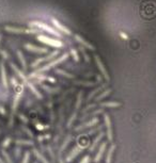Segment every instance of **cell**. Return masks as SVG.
Here are the masks:
<instances>
[{
    "label": "cell",
    "instance_id": "obj_4",
    "mask_svg": "<svg viewBox=\"0 0 156 163\" xmlns=\"http://www.w3.org/2000/svg\"><path fill=\"white\" fill-rule=\"evenodd\" d=\"M68 52H65V53H63V55H61L60 58H57V59H55L53 62H49V63H47L46 65H44L43 67H41V68H39V70H37V73H40L41 74L42 71H46V70H49L50 68H53V67H55L56 65H58V64H61L62 62H64L66 59L68 58Z\"/></svg>",
    "mask_w": 156,
    "mask_h": 163
},
{
    "label": "cell",
    "instance_id": "obj_35",
    "mask_svg": "<svg viewBox=\"0 0 156 163\" xmlns=\"http://www.w3.org/2000/svg\"><path fill=\"white\" fill-rule=\"evenodd\" d=\"M120 36L123 37V39H125V40H128V36L124 32H120Z\"/></svg>",
    "mask_w": 156,
    "mask_h": 163
},
{
    "label": "cell",
    "instance_id": "obj_5",
    "mask_svg": "<svg viewBox=\"0 0 156 163\" xmlns=\"http://www.w3.org/2000/svg\"><path fill=\"white\" fill-rule=\"evenodd\" d=\"M58 55H59V49H57V50H55V51H53V52H50L49 55H47V57L39 58V59H37L32 64H31V67L35 68V67H37V66H39L41 63H44V62H46V61H50V60H53Z\"/></svg>",
    "mask_w": 156,
    "mask_h": 163
},
{
    "label": "cell",
    "instance_id": "obj_10",
    "mask_svg": "<svg viewBox=\"0 0 156 163\" xmlns=\"http://www.w3.org/2000/svg\"><path fill=\"white\" fill-rule=\"evenodd\" d=\"M104 120H105V125L107 127V137L108 140L110 142H112L113 140V135H112V126H111V120L108 114H104Z\"/></svg>",
    "mask_w": 156,
    "mask_h": 163
},
{
    "label": "cell",
    "instance_id": "obj_20",
    "mask_svg": "<svg viewBox=\"0 0 156 163\" xmlns=\"http://www.w3.org/2000/svg\"><path fill=\"white\" fill-rule=\"evenodd\" d=\"M16 55H17V57H18V60L21 61V66H23L24 70H27V63H26V60H25V57H24L23 52H21V50H17Z\"/></svg>",
    "mask_w": 156,
    "mask_h": 163
},
{
    "label": "cell",
    "instance_id": "obj_25",
    "mask_svg": "<svg viewBox=\"0 0 156 163\" xmlns=\"http://www.w3.org/2000/svg\"><path fill=\"white\" fill-rule=\"evenodd\" d=\"M42 89H44V90L46 91V92H48V93H57V92H59L60 91V89L59 88H49V86H47V85H42Z\"/></svg>",
    "mask_w": 156,
    "mask_h": 163
},
{
    "label": "cell",
    "instance_id": "obj_26",
    "mask_svg": "<svg viewBox=\"0 0 156 163\" xmlns=\"http://www.w3.org/2000/svg\"><path fill=\"white\" fill-rule=\"evenodd\" d=\"M110 93H111V89H107V90L105 91V92H104L103 94H101V95H99V96H97V97H96V100L103 99V98H105V97H106V96H108Z\"/></svg>",
    "mask_w": 156,
    "mask_h": 163
},
{
    "label": "cell",
    "instance_id": "obj_8",
    "mask_svg": "<svg viewBox=\"0 0 156 163\" xmlns=\"http://www.w3.org/2000/svg\"><path fill=\"white\" fill-rule=\"evenodd\" d=\"M52 24L53 25V27H55V28L57 29L60 33H64V34H66V35H72V31H71L68 27L64 26L63 24L60 23L58 19L52 18Z\"/></svg>",
    "mask_w": 156,
    "mask_h": 163
},
{
    "label": "cell",
    "instance_id": "obj_40",
    "mask_svg": "<svg viewBox=\"0 0 156 163\" xmlns=\"http://www.w3.org/2000/svg\"><path fill=\"white\" fill-rule=\"evenodd\" d=\"M59 162H60V163H63V162H62V159H61V158H59Z\"/></svg>",
    "mask_w": 156,
    "mask_h": 163
},
{
    "label": "cell",
    "instance_id": "obj_42",
    "mask_svg": "<svg viewBox=\"0 0 156 163\" xmlns=\"http://www.w3.org/2000/svg\"><path fill=\"white\" fill-rule=\"evenodd\" d=\"M1 37H2V35H1V34H0V42H1Z\"/></svg>",
    "mask_w": 156,
    "mask_h": 163
},
{
    "label": "cell",
    "instance_id": "obj_29",
    "mask_svg": "<svg viewBox=\"0 0 156 163\" xmlns=\"http://www.w3.org/2000/svg\"><path fill=\"white\" fill-rule=\"evenodd\" d=\"M71 55H73V58H74V60L75 61H79V57H78V53H77V51H76V49H74V48H71Z\"/></svg>",
    "mask_w": 156,
    "mask_h": 163
},
{
    "label": "cell",
    "instance_id": "obj_36",
    "mask_svg": "<svg viewBox=\"0 0 156 163\" xmlns=\"http://www.w3.org/2000/svg\"><path fill=\"white\" fill-rule=\"evenodd\" d=\"M10 142H11V139H6V141H4V143H3V146H4V147L8 146V145L10 144Z\"/></svg>",
    "mask_w": 156,
    "mask_h": 163
},
{
    "label": "cell",
    "instance_id": "obj_14",
    "mask_svg": "<svg viewBox=\"0 0 156 163\" xmlns=\"http://www.w3.org/2000/svg\"><path fill=\"white\" fill-rule=\"evenodd\" d=\"M106 146H107V142H103L101 144V146H99V151H97L96 156H95L94 162H96V163L99 162V160H101L102 157L104 156L105 150H106Z\"/></svg>",
    "mask_w": 156,
    "mask_h": 163
},
{
    "label": "cell",
    "instance_id": "obj_3",
    "mask_svg": "<svg viewBox=\"0 0 156 163\" xmlns=\"http://www.w3.org/2000/svg\"><path fill=\"white\" fill-rule=\"evenodd\" d=\"M4 30L8 31L10 33H15V34H33V33H41L42 31L37 28H29V29H24V28H15V27H10L6 26L4 27Z\"/></svg>",
    "mask_w": 156,
    "mask_h": 163
},
{
    "label": "cell",
    "instance_id": "obj_27",
    "mask_svg": "<svg viewBox=\"0 0 156 163\" xmlns=\"http://www.w3.org/2000/svg\"><path fill=\"white\" fill-rule=\"evenodd\" d=\"M84 49H86V48H84V47H82V46L79 47V50L82 52V55H84V59H86V61L89 63V62H90V58H89V55H87V52L84 51Z\"/></svg>",
    "mask_w": 156,
    "mask_h": 163
},
{
    "label": "cell",
    "instance_id": "obj_39",
    "mask_svg": "<svg viewBox=\"0 0 156 163\" xmlns=\"http://www.w3.org/2000/svg\"><path fill=\"white\" fill-rule=\"evenodd\" d=\"M48 81H52V82H56V79L55 78H53V77H48Z\"/></svg>",
    "mask_w": 156,
    "mask_h": 163
},
{
    "label": "cell",
    "instance_id": "obj_38",
    "mask_svg": "<svg viewBox=\"0 0 156 163\" xmlns=\"http://www.w3.org/2000/svg\"><path fill=\"white\" fill-rule=\"evenodd\" d=\"M15 156H16L17 158L19 157V148H17V149H15Z\"/></svg>",
    "mask_w": 156,
    "mask_h": 163
},
{
    "label": "cell",
    "instance_id": "obj_16",
    "mask_svg": "<svg viewBox=\"0 0 156 163\" xmlns=\"http://www.w3.org/2000/svg\"><path fill=\"white\" fill-rule=\"evenodd\" d=\"M10 66H11V68H12V70H14L15 73H16V75L18 76V77L21 78V80H23V81H24V83H25V84H27V83H28V82H29V80L27 79V78H26V76L24 75V73H23V71H21V70H19L18 68L16 67V65H15V64H13V63H10Z\"/></svg>",
    "mask_w": 156,
    "mask_h": 163
},
{
    "label": "cell",
    "instance_id": "obj_30",
    "mask_svg": "<svg viewBox=\"0 0 156 163\" xmlns=\"http://www.w3.org/2000/svg\"><path fill=\"white\" fill-rule=\"evenodd\" d=\"M29 159H30V153L27 151V153H25V156H24V159L21 163H29Z\"/></svg>",
    "mask_w": 156,
    "mask_h": 163
},
{
    "label": "cell",
    "instance_id": "obj_17",
    "mask_svg": "<svg viewBox=\"0 0 156 163\" xmlns=\"http://www.w3.org/2000/svg\"><path fill=\"white\" fill-rule=\"evenodd\" d=\"M0 70H1V79H2V84L6 89H8V79H6V67H4L3 62H0Z\"/></svg>",
    "mask_w": 156,
    "mask_h": 163
},
{
    "label": "cell",
    "instance_id": "obj_19",
    "mask_svg": "<svg viewBox=\"0 0 156 163\" xmlns=\"http://www.w3.org/2000/svg\"><path fill=\"white\" fill-rule=\"evenodd\" d=\"M27 86H28V88L30 89V90H31V92H32L33 94H34V95H35V97H37V98H39V99H41V98H43V96H42V94L40 93L39 91L37 90V89H35V86L32 84V82H30V81H29L28 83H27Z\"/></svg>",
    "mask_w": 156,
    "mask_h": 163
},
{
    "label": "cell",
    "instance_id": "obj_12",
    "mask_svg": "<svg viewBox=\"0 0 156 163\" xmlns=\"http://www.w3.org/2000/svg\"><path fill=\"white\" fill-rule=\"evenodd\" d=\"M74 39H75V41L78 42L79 44H81V46L82 47H84L86 49H89V50H95V47L93 46V45H91L89 42H87L84 39H82L80 35H78V34H75L74 35Z\"/></svg>",
    "mask_w": 156,
    "mask_h": 163
},
{
    "label": "cell",
    "instance_id": "obj_22",
    "mask_svg": "<svg viewBox=\"0 0 156 163\" xmlns=\"http://www.w3.org/2000/svg\"><path fill=\"white\" fill-rule=\"evenodd\" d=\"M115 145L112 144V145L110 146V148H109L108 154H107L106 163H111V158H112V154H113V151H115Z\"/></svg>",
    "mask_w": 156,
    "mask_h": 163
},
{
    "label": "cell",
    "instance_id": "obj_23",
    "mask_svg": "<svg viewBox=\"0 0 156 163\" xmlns=\"http://www.w3.org/2000/svg\"><path fill=\"white\" fill-rule=\"evenodd\" d=\"M33 154H34V155H35V157H37V159H39L41 162H43V163H49V162L47 161V160H46V158L44 157V156H42L41 154H40V151H39V150H37V149H34V150H33Z\"/></svg>",
    "mask_w": 156,
    "mask_h": 163
},
{
    "label": "cell",
    "instance_id": "obj_33",
    "mask_svg": "<svg viewBox=\"0 0 156 163\" xmlns=\"http://www.w3.org/2000/svg\"><path fill=\"white\" fill-rule=\"evenodd\" d=\"M89 162H90V157H89V156H84V157L80 160L79 163H89Z\"/></svg>",
    "mask_w": 156,
    "mask_h": 163
},
{
    "label": "cell",
    "instance_id": "obj_28",
    "mask_svg": "<svg viewBox=\"0 0 156 163\" xmlns=\"http://www.w3.org/2000/svg\"><path fill=\"white\" fill-rule=\"evenodd\" d=\"M2 155H3V157H4V160H6V163H13L12 159H11V157H10V156L8 155V153H6V151L2 150Z\"/></svg>",
    "mask_w": 156,
    "mask_h": 163
},
{
    "label": "cell",
    "instance_id": "obj_31",
    "mask_svg": "<svg viewBox=\"0 0 156 163\" xmlns=\"http://www.w3.org/2000/svg\"><path fill=\"white\" fill-rule=\"evenodd\" d=\"M16 144H25V145H32L33 143L31 142V141H21V140H19V141H16Z\"/></svg>",
    "mask_w": 156,
    "mask_h": 163
},
{
    "label": "cell",
    "instance_id": "obj_41",
    "mask_svg": "<svg viewBox=\"0 0 156 163\" xmlns=\"http://www.w3.org/2000/svg\"><path fill=\"white\" fill-rule=\"evenodd\" d=\"M0 163H4V162H3V160H2L1 158H0Z\"/></svg>",
    "mask_w": 156,
    "mask_h": 163
},
{
    "label": "cell",
    "instance_id": "obj_13",
    "mask_svg": "<svg viewBox=\"0 0 156 163\" xmlns=\"http://www.w3.org/2000/svg\"><path fill=\"white\" fill-rule=\"evenodd\" d=\"M81 97H82V93H79V94H78V98H77V104H76V107H75L74 113L72 114V116H71L70 120H68V127H70L71 125L73 124V122L75 120V118H76V115H77V112H78V109H79L80 104H81Z\"/></svg>",
    "mask_w": 156,
    "mask_h": 163
},
{
    "label": "cell",
    "instance_id": "obj_11",
    "mask_svg": "<svg viewBox=\"0 0 156 163\" xmlns=\"http://www.w3.org/2000/svg\"><path fill=\"white\" fill-rule=\"evenodd\" d=\"M25 48L28 51H31V52H34V53H40V55H43V53H47V49L44 48V47H39V46H35L32 45V44H26Z\"/></svg>",
    "mask_w": 156,
    "mask_h": 163
},
{
    "label": "cell",
    "instance_id": "obj_24",
    "mask_svg": "<svg viewBox=\"0 0 156 163\" xmlns=\"http://www.w3.org/2000/svg\"><path fill=\"white\" fill-rule=\"evenodd\" d=\"M56 73L59 74V75H61V76H63V77L70 78V79H73V78H74V76H73L72 74L66 73V71H64L63 70H56Z\"/></svg>",
    "mask_w": 156,
    "mask_h": 163
},
{
    "label": "cell",
    "instance_id": "obj_18",
    "mask_svg": "<svg viewBox=\"0 0 156 163\" xmlns=\"http://www.w3.org/2000/svg\"><path fill=\"white\" fill-rule=\"evenodd\" d=\"M104 135H105V133H104V132H99V135H97V137L95 138L94 141H93V143H92V144H91V146L89 147V151H90V153H92V151L94 150L95 147L97 146V144H99V143L102 141V139H103V138H104Z\"/></svg>",
    "mask_w": 156,
    "mask_h": 163
},
{
    "label": "cell",
    "instance_id": "obj_2",
    "mask_svg": "<svg viewBox=\"0 0 156 163\" xmlns=\"http://www.w3.org/2000/svg\"><path fill=\"white\" fill-rule=\"evenodd\" d=\"M37 40L41 43L48 45L50 47H55V48H62L63 47V43L61 41H59V39H55V37H50L48 35L45 34H39L37 36Z\"/></svg>",
    "mask_w": 156,
    "mask_h": 163
},
{
    "label": "cell",
    "instance_id": "obj_15",
    "mask_svg": "<svg viewBox=\"0 0 156 163\" xmlns=\"http://www.w3.org/2000/svg\"><path fill=\"white\" fill-rule=\"evenodd\" d=\"M99 123V118L97 117H94L93 119H91L90 122H88V123H86V124H82V125H80L79 127H77L75 130H77V131H79V130H82V129H84V128H90V127H93V126H95V125Z\"/></svg>",
    "mask_w": 156,
    "mask_h": 163
},
{
    "label": "cell",
    "instance_id": "obj_21",
    "mask_svg": "<svg viewBox=\"0 0 156 163\" xmlns=\"http://www.w3.org/2000/svg\"><path fill=\"white\" fill-rule=\"evenodd\" d=\"M101 106L107 107V108H118V107L121 106V104H120V102H115V101H107V102H102Z\"/></svg>",
    "mask_w": 156,
    "mask_h": 163
},
{
    "label": "cell",
    "instance_id": "obj_9",
    "mask_svg": "<svg viewBox=\"0 0 156 163\" xmlns=\"http://www.w3.org/2000/svg\"><path fill=\"white\" fill-rule=\"evenodd\" d=\"M94 60H95V62H96V65L99 66V70H101L102 75H103V77L105 78V80H106V81H109V80H110V77H109V75H108V71L105 68L103 62L101 61L99 55H94Z\"/></svg>",
    "mask_w": 156,
    "mask_h": 163
},
{
    "label": "cell",
    "instance_id": "obj_1",
    "mask_svg": "<svg viewBox=\"0 0 156 163\" xmlns=\"http://www.w3.org/2000/svg\"><path fill=\"white\" fill-rule=\"evenodd\" d=\"M28 25H29V27H30V28H37V29H40L41 31H46V32L49 33L50 35H53V36L58 37V39H61V37H62L61 33H60L57 29L50 27L48 24L42 23V21H29Z\"/></svg>",
    "mask_w": 156,
    "mask_h": 163
},
{
    "label": "cell",
    "instance_id": "obj_37",
    "mask_svg": "<svg viewBox=\"0 0 156 163\" xmlns=\"http://www.w3.org/2000/svg\"><path fill=\"white\" fill-rule=\"evenodd\" d=\"M0 113H1L2 115H6V110H4L3 107H0Z\"/></svg>",
    "mask_w": 156,
    "mask_h": 163
},
{
    "label": "cell",
    "instance_id": "obj_6",
    "mask_svg": "<svg viewBox=\"0 0 156 163\" xmlns=\"http://www.w3.org/2000/svg\"><path fill=\"white\" fill-rule=\"evenodd\" d=\"M88 146V144H77L76 147H74V148L72 149V151H71L70 154H68V156H66V162H71L74 158H76L78 155H79L80 153H81L82 150H84L86 147Z\"/></svg>",
    "mask_w": 156,
    "mask_h": 163
},
{
    "label": "cell",
    "instance_id": "obj_32",
    "mask_svg": "<svg viewBox=\"0 0 156 163\" xmlns=\"http://www.w3.org/2000/svg\"><path fill=\"white\" fill-rule=\"evenodd\" d=\"M102 90V88H99V89H96V90H94V91H93V92L92 93H91L90 94V95H89L88 96V100H90L91 99V98H92L93 97V96H94L95 95V94H96V93H99V91H101Z\"/></svg>",
    "mask_w": 156,
    "mask_h": 163
},
{
    "label": "cell",
    "instance_id": "obj_7",
    "mask_svg": "<svg viewBox=\"0 0 156 163\" xmlns=\"http://www.w3.org/2000/svg\"><path fill=\"white\" fill-rule=\"evenodd\" d=\"M17 90L16 93H15V97H14V102H13V106H12V114H14L15 111L17 109V106H18L19 101H21V97H23V93H24V85L23 84H18L17 86Z\"/></svg>",
    "mask_w": 156,
    "mask_h": 163
},
{
    "label": "cell",
    "instance_id": "obj_34",
    "mask_svg": "<svg viewBox=\"0 0 156 163\" xmlns=\"http://www.w3.org/2000/svg\"><path fill=\"white\" fill-rule=\"evenodd\" d=\"M1 55H2V57H3V59H9V58H10L9 53H6L4 50H2V51H1Z\"/></svg>",
    "mask_w": 156,
    "mask_h": 163
}]
</instances>
